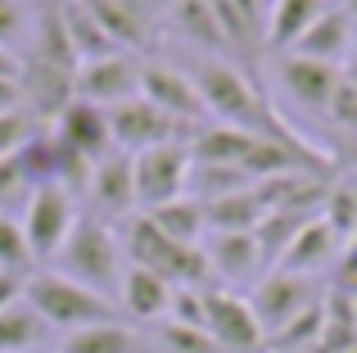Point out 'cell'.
<instances>
[{
	"label": "cell",
	"instance_id": "31",
	"mask_svg": "<svg viewBox=\"0 0 357 353\" xmlns=\"http://www.w3.org/2000/svg\"><path fill=\"white\" fill-rule=\"evenodd\" d=\"M326 118H331L340 132L357 136V87H353L349 77H344V73H340V87H335L331 105H326Z\"/></svg>",
	"mask_w": 357,
	"mask_h": 353
},
{
	"label": "cell",
	"instance_id": "10",
	"mask_svg": "<svg viewBox=\"0 0 357 353\" xmlns=\"http://www.w3.org/2000/svg\"><path fill=\"white\" fill-rule=\"evenodd\" d=\"M73 87H77V100L100 105V109H114L122 100L140 96V63L131 59L127 50L100 54V59L77 63V82H73Z\"/></svg>",
	"mask_w": 357,
	"mask_h": 353
},
{
	"label": "cell",
	"instance_id": "8",
	"mask_svg": "<svg viewBox=\"0 0 357 353\" xmlns=\"http://www.w3.org/2000/svg\"><path fill=\"white\" fill-rule=\"evenodd\" d=\"M204 331L213 336V345L227 353H258L267 345L249 299H240L236 290H222V285L204 290Z\"/></svg>",
	"mask_w": 357,
	"mask_h": 353
},
{
	"label": "cell",
	"instance_id": "39",
	"mask_svg": "<svg viewBox=\"0 0 357 353\" xmlns=\"http://www.w3.org/2000/svg\"><path fill=\"white\" fill-rule=\"evenodd\" d=\"M349 163L357 168V136H349Z\"/></svg>",
	"mask_w": 357,
	"mask_h": 353
},
{
	"label": "cell",
	"instance_id": "22",
	"mask_svg": "<svg viewBox=\"0 0 357 353\" xmlns=\"http://www.w3.org/2000/svg\"><path fill=\"white\" fill-rule=\"evenodd\" d=\"M145 218L154 222V227L163 231L167 240H176V245H204V236H208V222H204V204L195 200V195H181V200L163 204V209H149Z\"/></svg>",
	"mask_w": 357,
	"mask_h": 353
},
{
	"label": "cell",
	"instance_id": "25",
	"mask_svg": "<svg viewBox=\"0 0 357 353\" xmlns=\"http://www.w3.org/2000/svg\"><path fill=\"white\" fill-rule=\"evenodd\" d=\"M45 336H50V326L32 313L27 299L9 303L0 313V353H32V349L45 345Z\"/></svg>",
	"mask_w": 357,
	"mask_h": 353
},
{
	"label": "cell",
	"instance_id": "15",
	"mask_svg": "<svg viewBox=\"0 0 357 353\" xmlns=\"http://www.w3.org/2000/svg\"><path fill=\"white\" fill-rule=\"evenodd\" d=\"M340 249H344V240L331 231V222L317 213V218H307V227L294 236V245L280 254V272H294V276H317L321 267H335V258H340ZM271 267V272H276Z\"/></svg>",
	"mask_w": 357,
	"mask_h": 353
},
{
	"label": "cell",
	"instance_id": "11",
	"mask_svg": "<svg viewBox=\"0 0 357 353\" xmlns=\"http://www.w3.org/2000/svg\"><path fill=\"white\" fill-rule=\"evenodd\" d=\"M86 200H91V213L96 218H114V222H127L136 213V176H131V154H105V159L91 168V181H86Z\"/></svg>",
	"mask_w": 357,
	"mask_h": 353
},
{
	"label": "cell",
	"instance_id": "19",
	"mask_svg": "<svg viewBox=\"0 0 357 353\" xmlns=\"http://www.w3.org/2000/svg\"><path fill=\"white\" fill-rule=\"evenodd\" d=\"M59 18H63V32H68L73 50H77V63L86 59H100V54H114V36L100 27V18L86 9V0H63L59 5Z\"/></svg>",
	"mask_w": 357,
	"mask_h": 353
},
{
	"label": "cell",
	"instance_id": "9",
	"mask_svg": "<svg viewBox=\"0 0 357 353\" xmlns=\"http://www.w3.org/2000/svg\"><path fill=\"white\" fill-rule=\"evenodd\" d=\"M312 303H321L312 276H294V272H280V267L262 276L249 294V308H253V317H258L262 336H276L280 326H289V322H294L298 313H307Z\"/></svg>",
	"mask_w": 357,
	"mask_h": 353
},
{
	"label": "cell",
	"instance_id": "36",
	"mask_svg": "<svg viewBox=\"0 0 357 353\" xmlns=\"http://www.w3.org/2000/svg\"><path fill=\"white\" fill-rule=\"evenodd\" d=\"M23 109V91H18V77H0V114H14Z\"/></svg>",
	"mask_w": 357,
	"mask_h": 353
},
{
	"label": "cell",
	"instance_id": "17",
	"mask_svg": "<svg viewBox=\"0 0 357 353\" xmlns=\"http://www.w3.org/2000/svg\"><path fill=\"white\" fill-rule=\"evenodd\" d=\"M172 290L176 285H167L158 272L136 267V263H127V272H122V281H118V299L136 322H163L167 303H172Z\"/></svg>",
	"mask_w": 357,
	"mask_h": 353
},
{
	"label": "cell",
	"instance_id": "27",
	"mask_svg": "<svg viewBox=\"0 0 357 353\" xmlns=\"http://www.w3.org/2000/svg\"><path fill=\"white\" fill-rule=\"evenodd\" d=\"M0 272H18V276L36 272V258H32V249H27L23 222H18L14 213H0Z\"/></svg>",
	"mask_w": 357,
	"mask_h": 353
},
{
	"label": "cell",
	"instance_id": "18",
	"mask_svg": "<svg viewBox=\"0 0 357 353\" xmlns=\"http://www.w3.org/2000/svg\"><path fill=\"white\" fill-rule=\"evenodd\" d=\"M86 9L114 36L118 50H127V54L149 36V0H86Z\"/></svg>",
	"mask_w": 357,
	"mask_h": 353
},
{
	"label": "cell",
	"instance_id": "30",
	"mask_svg": "<svg viewBox=\"0 0 357 353\" xmlns=\"http://www.w3.org/2000/svg\"><path fill=\"white\" fill-rule=\"evenodd\" d=\"M41 132V123H36L27 109H14V114H0V159L5 154H18L32 136Z\"/></svg>",
	"mask_w": 357,
	"mask_h": 353
},
{
	"label": "cell",
	"instance_id": "6",
	"mask_svg": "<svg viewBox=\"0 0 357 353\" xmlns=\"http://www.w3.org/2000/svg\"><path fill=\"white\" fill-rule=\"evenodd\" d=\"M109 114V136H114V150L122 154H140V150H154V145L167 141H190V127H181L176 118H167L163 109H154L149 100H122V105L105 109Z\"/></svg>",
	"mask_w": 357,
	"mask_h": 353
},
{
	"label": "cell",
	"instance_id": "26",
	"mask_svg": "<svg viewBox=\"0 0 357 353\" xmlns=\"http://www.w3.org/2000/svg\"><path fill=\"white\" fill-rule=\"evenodd\" d=\"M307 218H317V213H262V222L253 227V240H258V249H262L267 272L280 263V254L294 245V236L307 227Z\"/></svg>",
	"mask_w": 357,
	"mask_h": 353
},
{
	"label": "cell",
	"instance_id": "40",
	"mask_svg": "<svg viewBox=\"0 0 357 353\" xmlns=\"http://www.w3.org/2000/svg\"><path fill=\"white\" fill-rule=\"evenodd\" d=\"M353 313H357V294H353Z\"/></svg>",
	"mask_w": 357,
	"mask_h": 353
},
{
	"label": "cell",
	"instance_id": "14",
	"mask_svg": "<svg viewBox=\"0 0 357 353\" xmlns=\"http://www.w3.org/2000/svg\"><path fill=\"white\" fill-rule=\"evenodd\" d=\"M340 73L344 68L303 59V54H280V63H276V77H280V87L289 91V100L303 105V109H312V114H326L335 87H340Z\"/></svg>",
	"mask_w": 357,
	"mask_h": 353
},
{
	"label": "cell",
	"instance_id": "37",
	"mask_svg": "<svg viewBox=\"0 0 357 353\" xmlns=\"http://www.w3.org/2000/svg\"><path fill=\"white\" fill-rule=\"evenodd\" d=\"M344 77H349L353 87H357V45H353V54H349V59H344Z\"/></svg>",
	"mask_w": 357,
	"mask_h": 353
},
{
	"label": "cell",
	"instance_id": "12",
	"mask_svg": "<svg viewBox=\"0 0 357 353\" xmlns=\"http://www.w3.org/2000/svg\"><path fill=\"white\" fill-rule=\"evenodd\" d=\"M204 258H208V267H213V281H227V285L262 281V272H267L253 231H222V236H208Z\"/></svg>",
	"mask_w": 357,
	"mask_h": 353
},
{
	"label": "cell",
	"instance_id": "35",
	"mask_svg": "<svg viewBox=\"0 0 357 353\" xmlns=\"http://www.w3.org/2000/svg\"><path fill=\"white\" fill-rule=\"evenodd\" d=\"M23 285H27V276H18V272H0V313H5L9 303L23 299Z\"/></svg>",
	"mask_w": 357,
	"mask_h": 353
},
{
	"label": "cell",
	"instance_id": "41",
	"mask_svg": "<svg viewBox=\"0 0 357 353\" xmlns=\"http://www.w3.org/2000/svg\"><path fill=\"white\" fill-rule=\"evenodd\" d=\"M353 353H357V349H353Z\"/></svg>",
	"mask_w": 357,
	"mask_h": 353
},
{
	"label": "cell",
	"instance_id": "28",
	"mask_svg": "<svg viewBox=\"0 0 357 353\" xmlns=\"http://www.w3.org/2000/svg\"><path fill=\"white\" fill-rule=\"evenodd\" d=\"M321 218L331 222V231L340 240L357 236V181H335L331 195H326L321 204Z\"/></svg>",
	"mask_w": 357,
	"mask_h": 353
},
{
	"label": "cell",
	"instance_id": "3",
	"mask_svg": "<svg viewBox=\"0 0 357 353\" xmlns=\"http://www.w3.org/2000/svg\"><path fill=\"white\" fill-rule=\"evenodd\" d=\"M23 299L32 303V313L45 322L50 331H82L96 326V322H114V299L86 290L82 281L63 272H32L23 285Z\"/></svg>",
	"mask_w": 357,
	"mask_h": 353
},
{
	"label": "cell",
	"instance_id": "2",
	"mask_svg": "<svg viewBox=\"0 0 357 353\" xmlns=\"http://www.w3.org/2000/svg\"><path fill=\"white\" fill-rule=\"evenodd\" d=\"M122 240L114 236V227H109L105 218H96V213H77V222H73L68 240H63V249L54 254V272L73 276V281H82L86 290L96 294H114L122 272H127V263H122Z\"/></svg>",
	"mask_w": 357,
	"mask_h": 353
},
{
	"label": "cell",
	"instance_id": "38",
	"mask_svg": "<svg viewBox=\"0 0 357 353\" xmlns=\"http://www.w3.org/2000/svg\"><path fill=\"white\" fill-rule=\"evenodd\" d=\"M344 14H349V23L357 27V0H344Z\"/></svg>",
	"mask_w": 357,
	"mask_h": 353
},
{
	"label": "cell",
	"instance_id": "24",
	"mask_svg": "<svg viewBox=\"0 0 357 353\" xmlns=\"http://www.w3.org/2000/svg\"><path fill=\"white\" fill-rule=\"evenodd\" d=\"M59 353H140V340L122 322H96V326L68 331L59 340Z\"/></svg>",
	"mask_w": 357,
	"mask_h": 353
},
{
	"label": "cell",
	"instance_id": "16",
	"mask_svg": "<svg viewBox=\"0 0 357 353\" xmlns=\"http://www.w3.org/2000/svg\"><path fill=\"white\" fill-rule=\"evenodd\" d=\"M353 32H357V27L349 23V14H344V9H326V14L317 18V23L307 27V32L298 36L285 54H303V59H317V63L340 68V63L353 54V45H357Z\"/></svg>",
	"mask_w": 357,
	"mask_h": 353
},
{
	"label": "cell",
	"instance_id": "20",
	"mask_svg": "<svg viewBox=\"0 0 357 353\" xmlns=\"http://www.w3.org/2000/svg\"><path fill=\"white\" fill-rule=\"evenodd\" d=\"M167 18H172V27L190 45H199V50H227V36H222L213 0H172Z\"/></svg>",
	"mask_w": 357,
	"mask_h": 353
},
{
	"label": "cell",
	"instance_id": "34",
	"mask_svg": "<svg viewBox=\"0 0 357 353\" xmlns=\"http://www.w3.org/2000/svg\"><path fill=\"white\" fill-rule=\"evenodd\" d=\"M27 32V5L23 0H0V45L18 41Z\"/></svg>",
	"mask_w": 357,
	"mask_h": 353
},
{
	"label": "cell",
	"instance_id": "7",
	"mask_svg": "<svg viewBox=\"0 0 357 353\" xmlns=\"http://www.w3.org/2000/svg\"><path fill=\"white\" fill-rule=\"evenodd\" d=\"M140 100H149L154 109H163L167 118H176V123L190 127V132H199V127L208 123V109H204L190 73L176 68V63H163V59L140 63Z\"/></svg>",
	"mask_w": 357,
	"mask_h": 353
},
{
	"label": "cell",
	"instance_id": "13",
	"mask_svg": "<svg viewBox=\"0 0 357 353\" xmlns=\"http://www.w3.org/2000/svg\"><path fill=\"white\" fill-rule=\"evenodd\" d=\"M50 136L63 141L68 150L86 154L91 163H100L105 154H114V136H109V114L100 105H86V100H73L59 118L50 123Z\"/></svg>",
	"mask_w": 357,
	"mask_h": 353
},
{
	"label": "cell",
	"instance_id": "1",
	"mask_svg": "<svg viewBox=\"0 0 357 353\" xmlns=\"http://www.w3.org/2000/svg\"><path fill=\"white\" fill-rule=\"evenodd\" d=\"M190 82L199 91L204 109H208L213 123H227V127H240V132H258V136H271V141H289V145H303L298 136H289L285 127L276 123V114L267 109V100L258 96L249 77L236 68V63L218 59V54H199L190 59Z\"/></svg>",
	"mask_w": 357,
	"mask_h": 353
},
{
	"label": "cell",
	"instance_id": "29",
	"mask_svg": "<svg viewBox=\"0 0 357 353\" xmlns=\"http://www.w3.org/2000/svg\"><path fill=\"white\" fill-rule=\"evenodd\" d=\"M158 340H163L172 353H222L218 345H213V336L208 331H199V326H181V322H167L163 317V326H158Z\"/></svg>",
	"mask_w": 357,
	"mask_h": 353
},
{
	"label": "cell",
	"instance_id": "32",
	"mask_svg": "<svg viewBox=\"0 0 357 353\" xmlns=\"http://www.w3.org/2000/svg\"><path fill=\"white\" fill-rule=\"evenodd\" d=\"M27 195H32V186H27L18 159H14V154H5V159H0V213H9L18 200L27 204Z\"/></svg>",
	"mask_w": 357,
	"mask_h": 353
},
{
	"label": "cell",
	"instance_id": "5",
	"mask_svg": "<svg viewBox=\"0 0 357 353\" xmlns=\"http://www.w3.org/2000/svg\"><path fill=\"white\" fill-rule=\"evenodd\" d=\"M23 236H27V249H32L36 263L54 258L68 240L73 222H77V195L63 190V186H36L23 204Z\"/></svg>",
	"mask_w": 357,
	"mask_h": 353
},
{
	"label": "cell",
	"instance_id": "33",
	"mask_svg": "<svg viewBox=\"0 0 357 353\" xmlns=\"http://www.w3.org/2000/svg\"><path fill=\"white\" fill-rule=\"evenodd\" d=\"M331 290H340V294H357V236L344 240L340 258H335V285H331Z\"/></svg>",
	"mask_w": 357,
	"mask_h": 353
},
{
	"label": "cell",
	"instance_id": "23",
	"mask_svg": "<svg viewBox=\"0 0 357 353\" xmlns=\"http://www.w3.org/2000/svg\"><path fill=\"white\" fill-rule=\"evenodd\" d=\"M326 14V0H271V14H267V41L276 50H289L317 18Z\"/></svg>",
	"mask_w": 357,
	"mask_h": 353
},
{
	"label": "cell",
	"instance_id": "4",
	"mask_svg": "<svg viewBox=\"0 0 357 353\" xmlns=\"http://www.w3.org/2000/svg\"><path fill=\"white\" fill-rule=\"evenodd\" d=\"M190 141H167L154 150L131 154V176H136V209H163V204L181 200L185 186H190Z\"/></svg>",
	"mask_w": 357,
	"mask_h": 353
},
{
	"label": "cell",
	"instance_id": "21",
	"mask_svg": "<svg viewBox=\"0 0 357 353\" xmlns=\"http://www.w3.org/2000/svg\"><path fill=\"white\" fill-rule=\"evenodd\" d=\"M262 200L258 190H231V195H218V200L204 204V222H208L213 236H222V231H253L262 222Z\"/></svg>",
	"mask_w": 357,
	"mask_h": 353
}]
</instances>
